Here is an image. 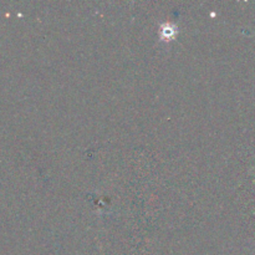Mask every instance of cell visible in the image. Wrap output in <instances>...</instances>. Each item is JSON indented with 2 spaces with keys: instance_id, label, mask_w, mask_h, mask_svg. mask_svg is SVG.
Here are the masks:
<instances>
[{
  "instance_id": "1",
  "label": "cell",
  "mask_w": 255,
  "mask_h": 255,
  "mask_svg": "<svg viewBox=\"0 0 255 255\" xmlns=\"http://www.w3.org/2000/svg\"><path fill=\"white\" fill-rule=\"evenodd\" d=\"M178 35V26L171 21H166L159 25L158 36L159 40L163 42L173 41L174 37Z\"/></svg>"
}]
</instances>
